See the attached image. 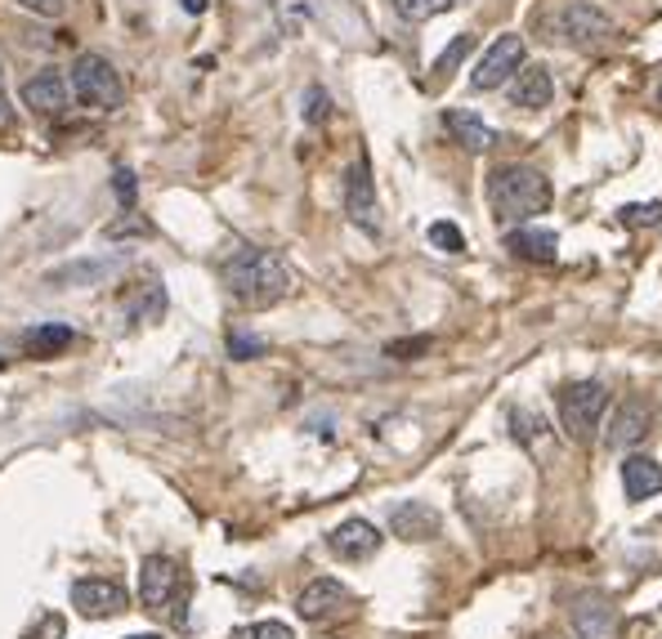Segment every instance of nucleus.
<instances>
[{
	"label": "nucleus",
	"mask_w": 662,
	"mask_h": 639,
	"mask_svg": "<svg viewBox=\"0 0 662 639\" xmlns=\"http://www.w3.org/2000/svg\"><path fill=\"white\" fill-rule=\"evenodd\" d=\"M225 286L238 305L246 309H269L291 295V269L278 251L265 246H242L238 255L225 259Z\"/></svg>",
	"instance_id": "nucleus-1"
},
{
	"label": "nucleus",
	"mask_w": 662,
	"mask_h": 639,
	"mask_svg": "<svg viewBox=\"0 0 662 639\" xmlns=\"http://www.w3.org/2000/svg\"><path fill=\"white\" fill-rule=\"evenodd\" d=\"M550 179L533 166L520 162H506L488 175V206L497 215V223H524L533 215H542L550 206Z\"/></svg>",
	"instance_id": "nucleus-2"
},
{
	"label": "nucleus",
	"mask_w": 662,
	"mask_h": 639,
	"mask_svg": "<svg viewBox=\"0 0 662 639\" xmlns=\"http://www.w3.org/2000/svg\"><path fill=\"white\" fill-rule=\"evenodd\" d=\"M72 99L90 112H117L126 103V86H122V72L107 63L103 54H77L72 59Z\"/></svg>",
	"instance_id": "nucleus-3"
},
{
	"label": "nucleus",
	"mask_w": 662,
	"mask_h": 639,
	"mask_svg": "<svg viewBox=\"0 0 662 639\" xmlns=\"http://www.w3.org/2000/svg\"><path fill=\"white\" fill-rule=\"evenodd\" d=\"M609 407V389L600 381H573L560 389V425L573 443H591L600 430V417Z\"/></svg>",
	"instance_id": "nucleus-4"
},
{
	"label": "nucleus",
	"mask_w": 662,
	"mask_h": 639,
	"mask_svg": "<svg viewBox=\"0 0 662 639\" xmlns=\"http://www.w3.org/2000/svg\"><path fill=\"white\" fill-rule=\"evenodd\" d=\"M613 31H618L613 18L600 5H591V0H564L556 14V36L569 50H600ZM556 36H550V41H556Z\"/></svg>",
	"instance_id": "nucleus-5"
},
{
	"label": "nucleus",
	"mask_w": 662,
	"mask_h": 639,
	"mask_svg": "<svg viewBox=\"0 0 662 639\" xmlns=\"http://www.w3.org/2000/svg\"><path fill=\"white\" fill-rule=\"evenodd\" d=\"M524 59H529V50H524V36H520V31H501L497 41L484 50L480 67L470 72V86H474V90H501L506 81L520 77Z\"/></svg>",
	"instance_id": "nucleus-6"
},
{
	"label": "nucleus",
	"mask_w": 662,
	"mask_h": 639,
	"mask_svg": "<svg viewBox=\"0 0 662 639\" xmlns=\"http://www.w3.org/2000/svg\"><path fill=\"white\" fill-rule=\"evenodd\" d=\"M179 586H183V573L170 554H149L139 563V599L149 613H170L179 599Z\"/></svg>",
	"instance_id": "nucleus-7"
},
{
	"label": "nucleus",
	"mask_w": 662,
	"mask_h": 639,
	"mask_svg": "<svg viewBox=\"0 0 662 639\" xmlns=\"http://www.w3.org/2000/svg\"><path fill=\"white\" fill-rule=\"evenodd\" d=\"M345 215L354 219V229L362 233H381V202H377V183H372V170H367V157H358L349 170H345Z\"/></svg>",
	"instance_id": "nucleus-8"
},
{
	"label": "nucleus",
	"mask_w": 662,
	"mask_h": 639,
	"mask_svg": "<svg viewBox=\"0 0 662 639\" xmlns=\"http://www.w3.org/2000/svg\"><path fill=\"white\" fill-rule=\"evenodd\" d=\"M653 425H658V407L649 398H627V402H618L604 443L613 452H627V447H640L653 434Z\"/></svg>",
	"instance_id": "nucleus-9"
},
{
	"label": "nucleus",
	"mask_w": 662,
	"mask_h": 639,
	"mask_svg": "<svg viewBox=\"0 0 662 639\" xmlns=\"http://www.w3.org/2000/svg\"><path fill=\"white\" fill-rule=\"evenodd\" d=\"M349 609H354V595H349L336 577H318V582H309V586L301 590V599H296V613H301L305 622H314V626L341 622Z\"/></svg>",
	"instance_id": "nucleus-10"
},
{
	"label": "nucleus",
	"mask_w": 662,
	"mask_h": 639,
	"mask_svg": "<svg viewBox=\"0 0 662 639\" xmlns=\"http://www.w3.org/2000/svg\"><path fill=\"white\" fill-rule=\"evenodd\" d=\"M569 622H573L577 639H618V635H622V617H618V609H613V599L591 595V590L573 599Z\"/></svg>",
	"instance_id": "nucleus-11"
},
{
	"label": "nucleus",
	"mask_w": 662,
	"mask_h": 639,
	"mask_svg": "<svg viewBox=\"0 0 662 639\" xmlns=\"http://www.w3.org/2000/svg\"><path fill=\"white\" fill-rule=\"evenodd\" d=\"M72 609L90 622L117 617V613H126V590L107 577H81V582H72Z\"/></svg>",
	"instance_id": "nucleus-12"
},
{
	"label": "nucleus",
	"mask_w": 662,
	"mask_h": 639,
	"mask_svg": "<svg viewBox=\"0 0 662 639\" xmlns=\"http://www.w3.org/2000/svg\"><path fill=\"white\" fill-rule=\"evenodd\" d=\"M67 99H72V81L63 77L59 67H41V72H31V77L23 81V103L31 112H41V117H63Z\"/></svg>",
	"instance_id": "nucleus-13"
},
{
	"label": "nucleus",
	"mask_w": 662,
	"mask_h": 639,
	"mask_svg": "<svg viewBox=\"0 0 662 639\" xmlns=\"http://www.w3.org/2000/svg\"><path fill=\"white\" fill-rule=\"evenodd\" d=\"M327 550L345 563H362L381 550V533H377V523H367V519H345L341 528L327 533Z\"/></svg>",
	"instance_id": "nucleus-14"
},
{
	"label": "nucleus",
	"mask_w": 662,
	"mask_h": 639,
	"mask_svg": "<svg viewBox=\"0 0 662 639\" xmlns=\"http://www.w3.org/2000/svg\"><path fill=\"white\" fill-rule=\"evenodd\" d=\"M438 528H444V514H438L434 506H425V501H403L390 514V533L398 541H434Z\"/></svg>",
	"instance_id": "nucleus-15"
},
{
	"label": "nucleus",
	"mask_w": 662,
	"mask_h": 639,
	"mask_svg": "<svg viewBox=\"0 0 662 639\" xmlns=\"http://www.w3.org/2000/svg\"><path fill=\"white\" fill-rule=\"evenodd\" d=\"M550 99H556V77H550V67L524 63L520 77L510 81V103L529 107V112H542V107H550Z\"/></svg>",
	"instance_id": "nucleus-16"
},
{
	"label": "nucleus",
	"mask_w": 662,
	"mask_h": 639,
	"mask_svg": "<svg viewBox=\"0 0 662 639\" xmlns=\"http://www.w3.org/2000/svg\"><path fill=\"white\" fill-rule=\"evenodd\" d=\"M444 126H448V135L466 148V153H488V148H497V130L484 126V117H474V112L448 107L444 112Z\"/></svg>",
	"instance_id": "nucleus-17"
},
{
	"label": "nucleus",
	"mask_w": 662,
	"mask_h": 639,
	"mask_svg": "<svg viewBox=\"0 0 662 639\" xmlns=\"http://www.w3.org/2000/svg\"><path fill=\"white\" fill-rule=\"evenodd\" d=\"M622 493L627 501H649L653 493H662V465L653 457H627L622 461Z\"/></svg>",
	"instance_id": "nucleus-18"
},
{
	"label": "nucleus",
	"mask_w": 662,
	"mask_h": 639,
	"mask_svg": "<svg viewBox=\"0 0 662 639\" xmlns=\"http://www.w3.org/2000/svg\"><path fill=\"white\" fill-rule=\"evenodd\" d=\"M506 251L520 255V259H533V265H556L560 238L546 233V229H514V233L506 238Z\"/></svg>",
	"instance_id": "nucleus-19"
},
{
	"label": "nucleus",
	"mask_w": 662,
	"mask_h": 639,
	"mask_svg": "<svg viewBox=\"0 0 662 639\" xmlns=\"http://www.w3.org/2000/svg\"><path fill=\"white\" fill-rule=\"evenodd\" d=\"M72 341H77V331H72L67 322H41V327H31V331L23 335V349H27L31 358H59Z\"/></svg>",
	"instance_id": "nucleus-20"
},
{
	"label": "nucleus",
	"mask_w": 662,
	"mask_h": 639,
	"mask_svg": "<svg viewBox=\"0 0 662 639\" xmlns=\"http://www.w3.org/2000/svg\"><path fill=\"white\" fill-rule=\"evenodd\" d=\"M117 269V259H90V265H67V269H54L46 282H72V286H94L103 282L107 273Z\"/></svg>",
	"instance_id": "nucleus-21"
},
{
	"label": "nucleus",
	"mask_w": 662,
	"mask_h": 639,
	"mask_svg": "<svg viewBox=\"0 0 662 639\" xmlns=\"http://www.w3.org/2000/svg\"><path fill=\"white\" fill-rule=\"evenodd\" d=\"M453 5H457V0H394V14L408 18V23H425V18L448 14Z\"/></svg>",
	"instance_id": "nucleus-22"
},
{
	"label": "nucleus",
	"mask_w": 662,
	"mask_h": 639,
	"mask_svg": "<svg viewBox=\"0 0 662 639\" xmlns=\"http://www.w3.org/2000/svg\"><path fill=\"white\" fill-rule=\"evenodd\" d=\"M470 54H474V36H470V31H461L457 41H453L444 54L434 59V77H453V72H457V67H461Z\"/></svg>",
	"instance_id": "nucleus-23"
},
{
	"label": "nucleus",
	"mask_w": 662,
	"mask_h": 639,
	"mask_svg": "<svg viewBox=\"0 0 662 639\" xmlns=\"http://www.w3.org/2000/svg\"><path fill=\"white\" fill-rule=\"evenodd\" d=\"M627 229H653V223H662V202H645V206H622L618 215Z\"/></svg>",
	"instance_id": "nucleus-24"
},
{
	"label": "nucleus",
	"mask_w": 662,
	"mask_h": 639,
	"mask_svg": "<svg viewBox=\"0 0 662 639\" xmlns=\"http://www.w3.org/2000/svg\"><path fill=\"white\" fill-rule=\"evenodd\" d=\"M430 242H434L438 251H448V255H461V251H466V238H461V229H457V223H448V219L430 223Z\"/></svg>",
	"instance_id": "nucleus-25"
},
{
	"label": "nucleus",
	"mask_w": 662,
	"mask_h": 639,
	"mask_svg": "<svg viewBox=\"0 0 662 639\" xmlns=\"http://www.w3.org/2000/svg\"><path fill=\"white\" fill-rule=\"evenodd\" d=\"M331 117V99H327V90L322 86H309L305 90V122L309 126H322Z\"/></svg>",
	"instance_id": "nucleus-26"
},
{
	"label": "nucleus",
	"mask_w": 662,
	"mask_h": 639,
	"mask_svg": "<svg viewBox=\"0 0 662 639\" xmlns=\"http://www.w3.org/2000/svg\"><path fill=\"white\" fill-rule=\"evenodd\" d=\"M233 639H296V635H291V626H282V622H255V626L238 630Z\"/></svg>",
	"instance_id": "nucleus-27"
},
{
	"label": "nucleus",
	"mask_w": 662,
	"mask_h": 639,
	"mask_svg": "<svg viewBox=\"0 0 662 639\" xmlns=\"http://www.w3.org/2000/svg\"><path fill=\"white\" fill-rule=\"evenodd\" d=\"M67 635V622H63V613H46L41 622H36L31 630H27V639H63Z\"/></svg>",
	"instance_id": "nucleus-28"
},
{
	"label": "nucleus",
	"mask_w": 662,
	"mask_h": 639,
	"mask_svg": "<svg viewBox=\"0 0 662 639\" xmlns=\"http://www.w3.org/2000/svg\"><path fill=\"white\" fill-rule=\"evenodd\" d=\"M153 229H149V223H143V219H122V223H107V238H149Z\"/></svg>",
	"instance_id": "nucleus-29"
},
{
	"label": "nucleus",
	"mask_w": 662,
	"mask_h": 639,
	"mask_svg": "<svg viewBox=\"0 0 662 639\" xmlns=\"http://www.w3.org/2000/svg\"><path fill=\"white\" fill-rule=\"evenodd\" d=\"M0 130H14V103L5 90V63H0Z\"/></svg>",
	"instance_id": "nucleus-30"
},
{
	"label": "nucleus",
	"mask_w": 662,
	"mask_h": 639,
	"mask_svg": "<svg viewBox=\"0 0 662 639\" xmlns=\"http://www.w3.org/2000/svg\"><path fill=\"white\" fill-rule=\"evenodd\" d=\"M18 5L31 10V14H41V18H59L67 0H18Z\"/></svg>",
	"instance_id": "nucleus-31"
},
{
	"label": "nucleus",
	"mask_w": 662,
	"mask_h": 639,
	"mask_svg": "<svg viewBox=\"0 0 662 639\" xmlns=\"http://www.w3.org/2000/svg\"><path fill=\"white\" fill-rule=\"evenodd\" d=\"M113 188H117V197H122V206H135V175L122 166L117 175H113Z\"/></svg>",
	"instance_id": "nucleus-32"
},
{
	"label": "nucleus",
	"mask_w": 662,
	"mask_h": 639,
	"mask_svg": "<svg viewBox=\"0 0 662 639\" xmlns=\"http://www.w3.org/2000/svg\"><path fill=\"white\" fill-rule=\"evenodd\" d=\"M260 349H265L260 341H246V335H229V354H233V358H255Z\"/></svg>",
	"instance_id": "nucleus-33"
},
{
	"label": "nucleus",
	"mask_w": 662,
	"mask_h": 639,
	"mask_svg": "<svg viewBox=\"0 0 662 639\" xmlns=\"http://www.w3.org/2000/svg\"><path fill=\"white\" fill-rule=\"evenodd\" d=\"M421 349H430V341H398V345H390L394 358H398V354H421Z\"/></svg>",
	"instance_id": "nucleus-34"
},
{
	"label": "nucleus",
	"mask_w": 662,
	"mask_h": 639,
	"mask_svg": "<svg viewBox=\"0 0 662 639\" xmlns=\"http://www.w3.org/2000/svg\"><path fill=\"white\" fill-rule=\"evenodd\" d=\"M183 10H189V14H202V10H206V0H183Z\"/></svg>",
	"instance_id": "nucleus-35"
},
{
	"label": "nucleus",
	"mask_w": 662,
	"mask_h": 639,
	"mask_svg": "<svg viewBox=\"0 0 662 639\" xmlns=\"http://www.w3.org/2000/svg\"><path fill=\"white\" fill-rule=\"evenodd\" d=\"M130 639H162V635H130Z\"/></svg>",
	"instance_id": "nucleus-36"
},
{
	"label": "nucleus",
	"mask_w": 662,
	"mask_h": 639,
	"mask_svg": "<svg viewBox=\"0 0 662 639\" xmlns=\"http://www.w3.org/2000/svg\"><path fill=\"white\" fill-rule=\"evenodd\" d=\"M658 107H662V86H658Z\"/></svg>",
	"instance_id": "nucleus-37"
}]
</instances>
